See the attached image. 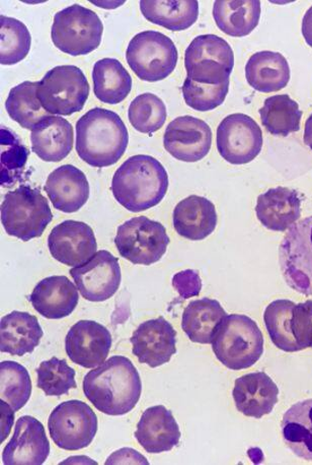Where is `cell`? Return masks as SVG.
Masks as SVG:
<instances>
[{"label":"cell","mask_w":312,"mask_h":465,"mask_svg":"<svg viewBox=\"0 0 312 465\" xmlns=\"http://www.w3.org/2000/svg\"><path fill=\"white\" fill-rule=\"evenodd\" d=\"M83 392L95 409L108 416H123L141 400L142 382L132 361L110 358L83 379Z\"/></svg>","instance_id":"cell-1"},{"label":"cell","mask_w":312,"mask_h":465,"mask_svg":"<svg viewBox=\"0 0 312 465\" xmlns=\"http://www.w3.org/2000/svg\"><path fill=\"white\" fill-rule=\"evenodd\" d=\"M128 143L127 127L114 111L93 108L78 119L75 149L92 167L115 165L123 157Z\"/></svg>","instance_id":"cell-2"},{"label":"cell","mask_w":312,"mask_h":465,"mask_svg":"<svg viewBox=\"0 0 312 465\" xmlns=\"http://www.w3.org/2000/svg\"><path fill=\"white\" fill-rule=\"evenodd\" d=\"M111 188L116 201L127 211L141 213L158 205L166 196L168 172L159 160L136 154L115 172Z\"/></svg>","instance_id":"cell-3"},{"label":"cell","mask_w":312,"mask_h":465,"mask_svg":"<svg viewBox=\"0 0 312 465\" xmlns=\"http://www.w3.org/2000/svg\"><path fill=\"white\" fill-rule=\"evenodd\" d=\"M212 350L220 363L233 371L249 369L264 354V335L249 316L228 315L216 331Z\"/></svg>","instance_id":"cell-4"},{"label":"cell","mask_w":312,"mask_h":465,"mask_svg":"<svg viewBox=\"0 0 312 465\" xmlns=\"http://www.w3.org/2000/svg\"><path fill=\"white\" fill-rule=\"evenodd\" d=\"M52 220L49 203L39 189L21 185L5 195L2 223L7 235L28 242L41 237Z\"/></svg>","instance_id":"cell-5"},{"label":"cell","mask_w":312,"mask_h":465,"mask_svg":"<svg viewBox=\"0 0 312 465\" xmlns=\"http://www.w3.org/2000/svg\"><path fill=\"white\" fill-rule=\"evenodd\" d=\"M90 90L80 67L60 65L52 68L39 82L37 94L42 107L51 115L71 116L83 109Z\"/></svg>","instance_id":"cell-6"},{"label":"cell","mask_w":312,"mask_h":465,"mask_svg":"<svg viewBox=\"0 0 312 465\" xmlns=\"http://www.w3.org/2000/svg\"><path fill=\"white\" fill-rule=\"evenodd\" d=\"M102 33L103 25L97 14L73 5L55 15L51 38L63 53L80 56L90 54L100 46Z\"/></svg>","instance_id":"cell-7"},{"label":"cell","mask_w":312,"mask_h":465,"mask_svg":"<svg viewBox=\"0 0 312 465\" xmlns=\"http://www.w3.org/2000/svg\"><path fill=\"white\" fill-rule=\"evenodd\" d=\"M175 43L164 34L144 31L130 41L127 63L141 80L155 83L166 80L178 64Z\"/></svg>","instance_id":"cell-8"},{"label":"cell","mask_w":312,"mask_h":465,"mask_svg":"<svg viewBox=\"0 0 312 465\" xmlns=\"http://www.w3.org/2000/svg\"><path fill=\"white\" fill-rule=\"evenodd\" d=\"M187 77L199 84H220L229 81L234 67L231 46L208 34L196 37L185 53Z\"/></svg>","instance_id":"cell-9"},{"label":"cell","mask_w":312,"mask_h":465,"mask_svg":"<svg viewBox=\"0 0 312 465\" xmlns=\"http://www.w3.org/2000/svg\"><path fill=\"white\" fill-rule=\"evenodd\" d=\"M115 244L120 255L130 262L151 265L166 254L170 238L160 222L137 217L118 228Z\"/></svg>","instance_id":"cell-10"},{"label":"cell","mask_w":312,"mask_h":465,"mask_svg":"<svg viewBox=\"0 0 312 465\" xmlns=\"http://www.w3.org/2000/svg\"><path fill=\"white\" fill-rule=\"evenodd\" d=\"M279 262L286 283L299 294L312 296V215L285 235Z\"/></svg>","instance_id":"cell-11"},{"label":"cell","mask_w":312,"mask_h":465,"mask_svg":"<svg viewBox=\"0 0 312 465\" xmlns=\"http://www.w3.org/2000/svg\"><path fill=\"white\" fill-rule=\"evenodd\" d=\"M98 426V417L92 408L75 400L60 403L48 420L52 440L68 451L90 446L97 435Z\"/></svg>","instance_id":"cell-12"},{"label":"cell","mask_w":312,"mask_h":465,"mask_svg":"<svg viewBox=\"0 0 312 465\" xmlns=\"http://www.w3.org/2000/svg\"><path fill=\"white\" fill-rule=\"evenodd\" d=\"M216 143L220 156L232 165L254 161L263 149V132L255 119L242 114L225 117L218 128Z\"/></svg>","instance_id":"cell-13"},{"label":"cell","mask_w":312,"mask_h":465,"mask_svg":"<svg viewBox=\"0 0 312 465\" xmlns=\"http://www.w3.org/2000/svg\"><path fill=\"white\" fill-rule=\"evenodd\" d=\"M82 296L91 302H103L114 296L121 285L118 258L107 251L95 253L88 262L71 271Z\"/></svg>","instance_id":"cell-14"},{"label":"cell","mask_w":312,"mask_h":465,"mask_svg":"<svg viewBox=\"0 0 312 465\" xmlns=\"http://www.w3.org/2000/svg\"><path fill=\"white\" fill-rule=\"evenodd\" d=\"M211 145L210 126L193 116H180L172 120L163 135L164 149L181 162L201 161L210 152Z\"/></svg>","instance_id":"cell-15"},{"label":"cell","mask_w":312,"mask_h":465,"mask_svg":"<svg viewBox=\"0 0 312 465\" xmlns=\"http://www.w3.org/2000/svg\"><path fill=\"white\" fill-rule=\"evenodd\" d=\"M48 247L57 262L67 266H78L88 262L97 253L98 244L89 225L68 220L51 231Z\"/></svg>","instance_id":"cell-16"},{"label":"cell","mask_w":312,"mask_h":465,"mask_svg":"<svg viewBox=\"0 0 312 465\" xmlns=\"http://www.w3.org/2000/svg\"><path fill=\"white\" fill-rule=\"evenodd\" d=\"M112 347V334L107 327L93 322L81 321L68 331L66 354L74 364L95 368L105 363Z\"/></svg>","instance_id":"cell-17"},{"label":"cell","mask_w":312,"mask_h":465,"mask_svg":"<svg viewBox=\"0 0 312 465\" xmlns=\"http://www.w3.org/2000/svg\"><path fill=\"white\" fill-rule=\"evenodd\" d=\"M130 341L140 363L151 368L169 363L177 352V331L163 317L138 326Z\"/></svg>","instance_id":"cell-18"},{"label":"cell","mask_w":312,"mask_h":465,"mask_svg":"<svg viewBox=\"0 0 312 465\" xmlns=\"http://www.w3.org/2000/svg\"><path fill=\"white\" fill-rule=\"evenodd\" d=\"M50 454V443L41 421L30 416L17 420L12 440L4 450L6 465H41Z\"/></svg>","instance_id":"cell-19"},{"label":"cell","mask_w":312,"mask_h":465,"mask_svg":"<svg viewBox=\"0 0 312 465\" xmlns=\"http://www.w3.org/2000/svg\"><path fill=\"white\" fill-rule=\"evenodd\" d=\"M232 395L239 411L262 419L278 403L279 389L265 372H256L237 379Z\"/></svg>","instance_id":"cell-20"},{"label":"cell","mask_w":312,"mask_h":465,"mask_svg":"<svg viewBox=\"0 0 312 465\" xmlns=\"http://www.w3.org/2000/svg\"><path fill=\"white\" fill-rule=\"evenodd\" d=\"M135 438L146 452H168L177 446L180 430L172 412L163 406L147 409L137 425Z\"/></svg>","instance_id":"cell-21"},{"label":"cell","mask_w":312,"mask_h":465,"mask_svg":"<svg viewBox=\"0 0 312 465\" xmlns=\"http://www.w3.org/2000/svg\"><path fill=\"white\" fill-rule=\"evenodd\" d=\"M73 282L63 275L42 280L33 290L29 301L36 312L48 320H63L71 315L80 296Z\"/></svg>","instance_id":"cell-22"},{"label":"cell","mask_w":312,"mask_h":465,"mask_svg":"<svg viewBox=\"0 0 312 465\" xmlns=\"http://www.w3.org/2000/svg\"><path fill=\"white\" fill-rule=\"evenodd\" d=\"M45 191L54 208L66 213L80 211L90 198L88 179L73 165H63L52 172Z\"/></svg>","instance_id":"cell-23"},{"label":"cell","mask_w":312,"mask_h":465,"mask_svg":"<svg viewBox=\"0 0 312 465\" xmlns=\"http://www.w3.org/2000/svg\"><path fill=\"white\" fill-rule=\"evenodd\" d=\"M301 197L288 187H276L258 197L257 218L262 225L275 232H285L301 217Z\"/></svg>","instance_id":"cell-24"},{"label":"cell","mask_w":312,"mask_h":465,"mask_svg":"<svg viewBox=\"0 0 312 465\" xmlns=\"http://www.w3.org/2000/svg\"><path fill=\"white\" fill-rule=\"evenodd\" d=\"M173 227L178 234L192 241L210 236L218 225L215 205L207 198L190 195L173 210Z\"/></svg>","instance_id":"cell-25"},{"label":"cell","mask_w":312,"mask_h":465,"mask_svg":"<svg viewBox=\"0 0 312 465\" xmlns=\"http://www.w3.org/2000/svg\"><path fill=\"white\" fill-rule=\"evenodd\" d=\"M32 151L45 162L64 160L73 149V127L60 116H48L34 125L31 134Z\"/></svg>","instance_id":"cell-26"},{"label":"cell","mask_w":312,"mask_h":465,"mask_svg":"<svg viewBox=\"0 0 312 465\" xmlns=\"http://www.w3.org/2000/svg\"><path fill=\"white\" fill-rule=\"evenodd\" d=\"M43 334L36 316L14 312L0 322V351L17 357L30 354L39 346Z\"/></svg>","instance_id":"cell-27"},{"label":"cell","mask_w":312,"mask_h":465,"mask_svg":"<svg viewBox=\"0 0 312 465\" xmlns=\"http://www.w3.org/2000/svg\"><path fill=\"white\" fill-rule=\"evenodd\" d=\"M246 77L249 84L262 93L278 92L290 81V66L279 53L261 51L249 59L246 65Z\"/></svg>","instance_id":"cell-28"},{"label":"cell","mask_w":312,"mask_h":465,"mask_svg":"<svg viewBox=\"0 0 312 465\" xmlns=\"http://www.w3.org/2000/svg\"><path fill=\"white\" fill-rule=\"evenodd\" d=\"M213 16L220 31L231 37H246L253 32L261 18L258 0H218Z\"/></svg>","instance_id":"cell-29"},{"label":"cell","mask_w":312,"mask_h":465,"mask_svg":"<svg viewBox=\"0 0 312 465\" xmlns=\"http://www.w3.org/2000/svg\"><path fill=\"white\" fill-rule=\"evenodd\" d=\"M227 316L219 301L210 298L195 300L185 309L181 329L193 342L212 343L216 331Z\"/></svg>","instance_id":"cell-30"},{"label":"cell","mask_w":312,"mask_h":465,"mask_svg":"<svg viewBox=\"0 0 312 465\" xmlns=\"http://www.w3.org/2000/svg\"><path fill=\"white\" fill-rule=\"evenodd\" d=\"M95 97L106 104L123 102L132 90V77L115 58H102L94 64L93 71Z\"/></svg>","instance_id":"cell-31"},{"label":"cell","mask_w":312,"mask_h":465,"mask_svg":"<svg viewBox=\"0 0 312 465\" xmlns=\"http://www.w3.org/2000/svg\"><path fill=\"white\" fill-rule=\"evenodd\" d=\"M141 10L144 18L173 32L192 27L199 16L197 0H142Z\"/></svg>","instance_id":"cell-32"},{"label":"cell","mask_w":312,"mask_h":465,"mask_svg":"<svg viewBox=\"0 0 312 465\" xmlns=\"http://www.w3.org/2000/svg\"><path fill=\"white\" fill-rule=\"evenodd\" d=\"M283 441L298 458L312 461V399L302 401L285 412Z\"/></svg>","instance_id":"cell-33"},{"label":"cell","mask_w":312,"mask_h":465,"mask_svg":"<svg viewBox=\"0 0 312 465\" xmlns=\"http://www.w3.org/2000/svg\"><path fill=\"white\" fill-rule=\"evenodd\" d=\"M258 114L263 125L273 135L286 137L299 132L303 114L298 103L288 94H276L266 99Z\"/></svg>","instance_id":"cell-34"},{"label":"cell","mask_w":312,"mask_h":465,"mask_svg":"<svg viewBox=\"0 0 312 465\" xmlns=\"http://www.w3.org/2000/svg\"><path fill=\"white\" fill-rule=\"evenodd\" d=\"M39 82H24L8 94L5 101L7 114L23 128L32 129L51 114L38 99Z\"/></svg>","instance_id":"cell-35"},{"label":"cell","mask_w":312,"mask_h":465,"mask_svg":"<svg viewBox=\"0 0 312 465\" xmlns=\"http://www.w3.org/2000/svg\"><path fill=\"white\" fill-rule=\"evenodd\" d=\"M296 303L289 300H276L265 310L264 322L268 337L275 347L288 352L299 351L291 330V320Z\"/></svg>","instance_id":"cell-36"},{"label":"cell","mask_w":312,"mask_h":465,"mask_svg":"<svg viewBox=\"0 0 312 465\" xmlns=\"http://www.w3.org/2000/svg\"><path fill=\"white\" fill-rule=\"evenodd\" d=\"M32 381L28 370L14 361L0 363V399L19 411L29 401Z\"/></svg>","instance_id":"cell-37"},{"label":"cell","mask_w":312,"mask_h":465,"mask_svg":"<svg viewBox=\"0 0 312 465\" xmlns=\"http://www.w3.org/2000/svg\"><path fill=\"white\" fill-rule=\"evenodd\" d=\"M32 37L25 25L10 16H0V64L14 65L27 57Z\"/></svg>","instance_id":"cell-38"},{"label":"cell","mask_w":312,"mask_h":465,"mask_svg":"<svg viewBox=\"0 0 312 465\" xmlns=\"http://www.w3.org/2000/svg\"><path fill=\"white\" fill-rule=\"evenodd\" d=\"M167 107L163 101L151 93L136 97L128 109L130 124L137 132L151 134L166 124Z\"/></svg>","instance_id":"cell-39"},{"label":"cell","mask_w":312,"mask_h":465,"mask_svg":"<svg viewBox=\"0 0 312 465\" xmlns=\"http://www.w3.org/2000/svg\"><path fill=\"white\" fill-rule=\"evenodd\" d=\"M37 374V385L47 396L65 395L77 387L74 369L67 364L66 360L54 357L42 361Z\"/></svg>","instance_id":"cell-40"},{"label":"cell","mask_w":312,"mask_h":465,"mask_svg":"<svg viewBox=\"0 0 312 465\" xmlns=\"http://www.w3.org/2000/svg\"><path fill=\"white\" fill-rule=\"evenodd\" d=\"M2 145V186L10 188L20 180L29 152L10 129H0Z\"/></svg>","instance_id":"cell-41"},{"label":"cell","mask_w":312,"mask_h":465,"mask_svg":"<svg viewBox=\"0 0 312 465\" xmlns=\"http://www.w3.org/2000/svg\"><path fill=\"white\" fill-rule=\"evenodd\" d=\"M186 104L200 112L221 106L229 91V81L220 84H204L187 79L181 87Z\"/></svg>","instance_id":"cell-42"},{"label":"cell","mask_w":312,"mask_h":465,"mask_svg":"<svg viewBox=\"0 0 312 465\" xmlns=\"http://www.w3.org/2000/svg\"><path fill=\"white\" fill-rule=\"evenodd\" d=\"M291 330L300 351L312 349V301L296 305L293 310Z\"/></svg>","instance_id":"cell-43"},{"label":"cell","mask_w":312,"mask_h":465,"mask_svg":"<svg viewBox=\"0 0 312 465\" xmlns=\"http://www.w3.org/2000/svg\"><path fill=\"white\" fill-rule=\"evenodd\" d=\"M172 286L178 291L180 298L190 299L200 294L202 281L198 272L186 270L173 275Z\"/></svg>","instance_id":"cell-44"},{"label":"cell","mask_w":312,"mask_h":465,"mask_svg":"<svg viewBox=\"0 0 312 465\" xmlns=\"http://www.w3.org/2000/svg\"><path fill=\"white\" fill-rule=\"evenodd\" d=\"M106 464H150L140 452L132 448H122L112 453Z\"/></svg>","instance_id":"cell-45"},{"label":"cell","mask_w":312,"mask_h":465,"mask_svg":"<svg viewBox=\"0 0 312 465\" xmlns=\"http://www.w3.org/2000/svg\"><path fill=\"white\" fill-rule=\"evenodd\" d=\"M302 35L305 37L307 45L312 48V6L303 16Z\"/></svg>","instance_id":"cell-46"},{"label":"cell","mask_w":312,"mask_h":465,"mask_svg":"<svg viewBox=\"0 0 312 465\" xmlns=\"http://www.w3.org/2000/svg\"><path fill=\"white\" fill-rule=\"evenodd\" d=\"M303 141H305V143L309 146L312 151V114L307 120Z\"/></svg>","instance_id":"cell-47"}]
</instances>
